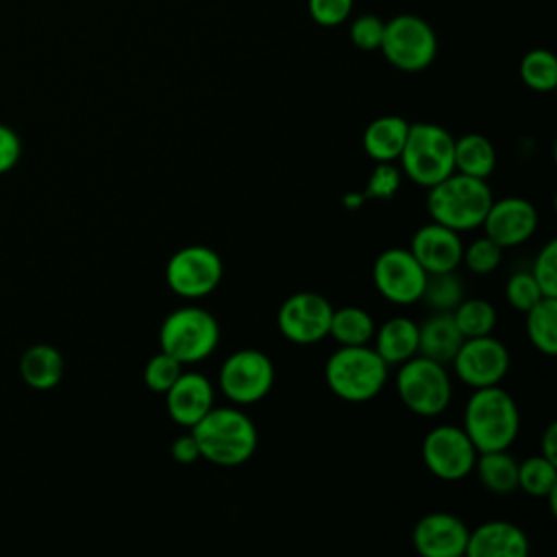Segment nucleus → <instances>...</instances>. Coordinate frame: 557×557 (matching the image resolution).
<instances>
[{"mask_svg": "<svg viewBox=\"0 0 557 557\" xmlns=\"http://www.w3.org/2000/svg\"><path fill=\"white\" fill-rule=\"evenodd\" d=\"M189 431L196 437L200 459L215 466H242L257 450V426L239 405H213Z\"/></svg>", "mask_w": 557, "mask_h": 557, "instance_id": "f257e3e1", "label": "nucleus"}, {"mask_svg": "<svg viewBox=\"0 0 557 557\" xmlns=\"http://www.w3.org/2000/svg\"><path fill=\"white\" fill-rule=\"evenodd\" d=\"M479 453L507 450L520 431V411L500 385L479 387L466 400L463 426Z\"/></svg>", "mask_w": 557, "mask_h": 557, "instance_id": "f03ea898", "label": "nucleus"}, {"mask_svg": "<svg viewBox=\"0 0 557 557\" xmlns=\"http://www.w3.org/2000/svg\"><path fill=\"white\" fill-rule=\"evenodd\" d=\"M426 189V213L431 220L457 233L479 228L494 200L485 178L461 172H453Z\"/></svg>", "mask_w": 557, "mask_h": 557, "instance_id": "7ed1b4c3", "label": "nucleus"}, {"mask_svg": "<svg viewBox=\"0 0 557 557\" xmlns=\"http://www.w3.org/2000/svg\"><path fill=\"white\" fill-rule=\"evenodd\" d=\"M389 366L368 344L339 346L324 363L326 387L342 400L368 403L387 383Z\"/></svg>", "mask_w": 557, "mask_h": 557, "instance_id": "20e7f679", "label": "nucleus"}, {"mask_svg": "<svg viewBox=\"0 0 557 557\" xmlns=\"http://www.w3.org/2000/svg\"><path fill=\"white\" fill-rule=\"evenodd\" d=\"M398 161L409 181L431 187L455 172V137L433 122L409 124Z\"/></svg>", "mask_w": 557, "mask_h": 557, "instance_id": "39448f33", "label": "nucleus"}, {"mask_svg": "<svg viewBox=\"0 0 557 557\" xmlns=\"http://www.w3.org/2000/svg\"><path fill=\"white\" fill-rule=\"evenodd\" d=\"M220 342V324L209 309L185 305L165 315L159 329V346L176 361L198 363L213 355Z\"/></svg>", "mask_w": 557, "mask_h": 557, "instance_id": "423d86ee", "label": "nucleus"}, {"mask_svg": "<svg viewBox=\"0 0 557 557\" xmlns=\"http://www.w3.org/2000/svg\"><path fill=\"white\" fill-rule=\"evenodd\" d=\"M396 392L409 411L433 418L450 405L453 381L446 363L433 361L424 355H413L398 366Z\"/></svg>", "mask_w": 557, "mask_h": 557, "instance_id": "0eeeda50", "label": "nucleus"}, {"mask_svg": "<svg viewBox=\"0 0 557 557\" xmlns=\"http://www.w3.org/2000/svg\"><path fill=\"white\" fill-rule=\"evenodd\" d=\"M379 50L396 70L422 72L435 61L437 35L426 20L403 13L385 22Z\"/></svg>", "mask_w": 557, "mask_h": 557, "instance_id": "6e6552de", "label": "nucleus"}, {"mask_svg": "<svg viewBox=\"0 0 557 557\" xmlns=\"http://www.w3.org/2000/svg\"><path fill=\"white\" fill-rule=\"evenodd\" d=\"M274 385V363L257 348H239L231 352L218 370L220 392L239 407L263 400Z\"/></svg>", "mask_w": 557, "mask_h": 557, "instance_id": "1a4fd4ad", "label": "nucleus"}, {"mask_svg": "<svg viewBox=\"0 0 557 557\" xmlns=\"http://www.w3.org/2000/svg\"><path fill=\"white\" fill-rule=\"evenodd\" d=\"M224 263L220 255L202 244H189L178 248L165 263L168 287L185 298L198 300L209 296L222 281Z\"/></svg>", "mask_w": 557, "mask_h": 557, "instance_id": "9d476101", "label": "nucleus"}, {"mask_svg": "<svg viewBox=\"0 0 557 557\" xmlns=\"http://www.w3.org/2000/svg\"><path fill=\"white\" fill-rule=\"evenodd\" d=\"M450 363H453L455 376L463 385L479 389V387L500 385V381L509 372L511 357L507 346L490 333L479 337H463Z\"/></svg>", "mask_w": 557, "mask_h": 557, "instance_id": "9b49d317", "label": "nucleus"}, {"mask_svg": "<svg viewBox=\"0 0 557 557\" xmlns=\"http://www.w3.org/2000/svg\"><path fill=\"white\" fill-rule=\"evenodd\" d=\"M479 450L461 426L437 424L422 440V461L442 481H461L474 470Z\"/></svg>", "mask_w": 557, "mask_h": 557, "instance_id": "f8f14e48", "label": "nucleus"}, {"mask_svg": "<svg viewBox=\"0 0 557 557\" xmlns=\"http://www.w3.org/2000/svg\"><path fill=\"white\" fill-rule=\"evenodd\" d=\"M426 270L418 263L409 248H387L372 265V281L376 292L392 305L420 302L426 283Z\"/></svg>", "mask_w": 557, "mask_h": 557, "instance_id": "ddd939ff", "label": "nucleus"}, {"mask_svg": "<svg viewBox=\"0 0 557 557\" xmlns=\"http://www.w3.org/2000/svg\"><path fill=\"white\" fill-rule=\"evenodd\" d=\"M333 305L318 292H296L287 296L276 313L278 331L285 339L307 346L329 337Z\"/></svg>", "mask_w": 557, "mask_h": 557, "instance_id": "4468645a", "label": "nucleus"}, {"mask_svg": "<svg viewBox=\"0 0 557 557\" xmlns=\"http://www.w3.org/2000/svg\"><path fill=\"white\" fill-rule=\"evenodd\" d=\"M481 226L503 250L513 248L533 237L537 228V209L520 196L492 200Z\"/></svg>", "mask_w": 557, "mask_h": 557, "instance_id": "2eb2a0df", "label": "nucleus"}, {"mask_svg": "<svg viewBox=\"0 0 557 557\" xmlns=\"http://www.w3.org/2000/svg\"><path fill=\"white\" fill-rule=\"evenodd\" d=\"M468 524L448 511L422 516L411 531L413 548L424 557H461L468 544Z\"/></svg>", "mask_w": 557, "mask_h": 557, "instance_id": "dca6fc26", "label": "nucleus"}, {"mask_svg": "<svg viewBox=\"0 0 557 557\" xmlns=\"http://www.w3.org/2000/svg\"><path fill=\"white\" fill-rule=\"evenodd\" d=\"M409 250L426 270V274H435L457 270L461 263L463 244L457 231L431 220L411 235Z\"/></svg>", "mask_w": 557, "mask_h": 557, "instance_id": "f3484780", "label": "nucleus"}, {"mask_svg": "<svg viewBox=\"0 0 557 557\" xmlns=\"http://www.w3.org/2000/svg\"><path fill=\"white\" fill-rule=\"evenodd\" d=\"M163 394L168 416L185 429H191L215 403L213 383L202 372H181Z\"/></svg>", "mask_w": 557, "mask_h": 557, "instance_id": "a211bd4d", "label": "nucleus"}, {"mask_svg": "<svg viewBox=\"0 0 557 557\" xmlns=\"http://www.w3.org/2000/svg\"><path fill=\"white\" fill-rule=\"evenodd\" d=\"M531 550L527 533L509 520H487L468 533V557H527Z\"/></svg>", "mask_w": 557, "mask_h": 557, "instance_id": "6ab92c4d", "label": "nucleus"}, {"mask_svg": "<svg viewBox=\"0 0 557 557\" xmlns=\"http://www.w3.org/2000/svg\"><path fill=\"white\" fill-rule=\"evenodd\" d=\"M463 335L459 333L450 311H435L418 326V355L440 363H450Z\"/></svg>", "mask_w": 557, "mask_h": 557, "instance_id": "aec40b11", "label": "nucleus"}, {"mask_svg": "<svg viewBox=\"0 0 557 557\" xmlns=\"http://www.w3.org/2000/svg\"><path fill=\"white\" fill-rule=\"evenodd\" d=\"M374 350L387 366H400L418 355V324L411 318L396 315L374 329Z\"/></svg>", "mask_w": 557, "mask_h": 557, "instance_id": "412c9836", "label": "nucleus"}, {"mask_svg": "<svg viewBox=\"0 0 557 557\" xmlns=\"http://www.w3.org/2000/svg\"><path fill=\"white\" fill-rule=\"evenodd\" d=\"M409 133V122L400 115H381L374 117L363 131V150L366 154L381 163V161H398L405 139Z\"/></svg>", "mask_w": 557, "mask_h": 557, "instance_id": "4be33fe9", "label": "nucleus"}, {"mask_svg": "<svg viewBox=\"0 0 557 557\" xmlns=\"http://www.w3.org/2000/svg\"><path fill=\"white\" fill-rule=\"evenodd\" d=\"M20 374L33 389H52L63 376V357L50 344H35L22 355Z\"/></svg>", "mask_w": 557, "mask_h": 557, "instance_id": "5701e85b", "label": "nucleus"}, {"mask_svg": "<svg viewBox=\"0 0 557 557\" xmlns=\"http://www.w3.org/2000/svg\"><path fill=\"white\" fill-rule=\"evenodd\" d=\"M479 483L498 496L518 490V461L507 450H485L476 455L474 470Z\"/></svg>", "mask_w": 557, "mask_h": 557, "instance_id": "b1692460", "label": "nucleus"}, {"mask_svg": "<svg viewBox=\"0 0 557 557\" xmlns=\"http://www.w3.org/2000/svg\"><path fill=\"white\" fill-rule=\"evenodd\" d=\"M496 168V150L494 144L481 133H466L455 137V172L490 178Z\"/></svg>", "mask_w": 557, "mask_h": 557, "instance_id": "393cba45", "label": "nucleus"}, {"mask_svg": "<svg viewBox=\"0 0 557 557\" xmlns=\"http://www.w3.org/2000/svg\"><path fill=\"white\" fill-rule=\"evenodd\" d=\"M527 315V337L546 357L557 355V298L542 296Z\"/></svg>", "mask_w": 557, "mask_h": 557, "instance_id": "a878e982", "label": "nucleus"}, {"mask_svg": "<svg viewBox=\"0 0 557 557\" xmlns=\"http://www.w3.org/2000/svg\"><path fill=\"white\" fill-rule=\"evenodd\" d=\"M374 329H376V324H374L372 315L366 309L350 305V307L333 309L329 335L339 346H361L372 339Z\"/></svg>", "mask_w": 557, "mask_h": 557, "instance_id": "bb28decb", "label": "nucleus"}, {"mask_svg": "<svg viewBox=\"0 0 557 557\" xmlns=\"http://www.w3.org/2000/svg\"><path fill=\"white\" fill-rule=\"evenodd\" d=\"M463 337L490 335L496 326V309L483 298H466L450 311Z\"/></svg>", "mask_w": 557, "mask_h": 557, "instance_id": "cd10ccee", "label": "nucleus"}, {"mask_svg": "<svg viewBox=\"0 0 557 557\" xmlns=\"http://www.w3.org/2000/svg\"><path fill=\"white\" fill-rule=\"evenodd\" d=\"M518 487L529 496L544 498L553 487H557V461L544 455H531L518 463Z\"/></svg>", "mask_w": 557, "mask_h": 557, "instance_id": "c85d7f7f", "label": "nucleus"}, {"mask_svg": "<svg viewBox=\"0 0 557 557\" xmlns=\"http://www.w3.org/2000/svg\"><path fill=\"white\" fill-rule=\"evenodd\" d=\"M522 83L540 94L553 91L557 85V59L550 50L533 48L520 61Z\"/></svg>", "mask_w": 557, "mask_h": 557, "instance_id": "c756f323", "label": "nucleus"}, {"mask_svg": "<svg viewBox=\"0 0 557 557\" xmlns=\"http://www.w3.org/2000/svg\"><path fill=\"white\" fill-rule=\"evenodd\" d=\"M420 300L433 311H453L463 300V283L455 270L429 274Z\"/></svg>", "mask_w": 557, "mask_h": 557, "instance_id": "7c9ffc66", "label": "nucleus"}, {"mask_svg": "<svg viewBox=\"0 0 557 557\" xmlns=\"http://www.w3.org/2000/svg\"><path fill=\"white\" fill-rule=\"evenodd\" d=\"M500 259L503 248L487 235L476 237L470 242V246H463L461 252V263H466V268L474 274H492L500 265Z\"/></svg>", "mask_w": 557, "mask_h": 557, "instance_id": "2f4dec72", "label": "nucleus"}, {"mask_svg": "<svg viewBox=\"0 0 557 557\" xmlns=\"http://www.w3.org/2000/svg\"><path fill=\"white\" fill-rule=\"evenodd\" d=\"M403 181V172L396 161H381L374 165L368 185L363 189L366 200H389L398 194Z\"/></svg>", "mask_w": 557, "mask_h": 557, "instance_id": "473e14b6", "label": "nucleus"}, {"mask_svg": "<svg viewBox=\"0 0 557 557\" xmlns=\"http://www.w3.org/2000/svg\"><path fill=\"white\" fill-rule=\"evenodd\" d=\"M181 372H183V363L176 361L165 350H161L148 359V363L144 368V383L148 389L163 394L178 379Z\"/></svg>", "mask_w": 557, "mask_h": 557, "instance_id": "72a5a7b5", "label": "nucleus"}, {"mask_svg": "<svg viewBox=\"0 0 557 557\" xmlns=\"http://www.w3.org/2000/svg\"><path fill=\"white\" fill-rule=\"evenodd\" d=\"M529 272L533 274L542 296L557 298V242L555 239H548L540 248Z\"/></svg>", "mask_w": 557, "mask_h": 557, "instance_id": "f704fd0d", "label": "nucleus"}, {"mask_svg": "<svg viewBox=\"0 0 557 557\" xmlns=\"http://www.w3.org/2000/svg\"><path fill=\"white\" fill-rule=\"evenodd\" d=\"M505 296H507V302L516 311L524 313V311H529L542 298V292H540L533 274L529 270H520V272H513L507 278Z\"/></svg>", "mask_w": 557, "mask_h": 557, "instance_id": "c9c22d12", "label": "nucleus"}, {"mask_svg": "<svg viewBox=\"0 0 557 557\" xmlns=\"http://www.w3.org/2000/svg\"><path fill=\"white\" fill-rule=\"evenodd\" d=\"M383 30H385V22L372 13H363L359 17H355L350 22V41L366 52L379 50L381 48V39H383Z\"/></svg>", "mask_w": 557, "mask_h": 557, "instance_id": "e433bc0d", "label": "nucleus"}, {"mask_svg": "<svg viewBox=\"0 0 557 557\" xmlns=\"http://www.w3.org/2000/svg\"><path fill=\"white\" fill-rule=\"evenodd\" d=\"M355 0H307L311 20L320 26H339L348 20Z\"/></svg>", "mask_w": 557, "mask_h": 557, "instance_id": "4c0bfd02", "label": "nucleus"}, {"mask_svg": "<svg viewBox=\"0 0 557 557\" xmlns=\"http://www.w3.org/2000/svg\"><path fill=\"white\" fill-rule=\"evenodd\" d=\"M22 154V141L17 133L4 124H0V174L15 168Z\"/></svg>", "mask_w": 557, "mask_h": 557, "instance_id": "58836bf2", "label": "nucleus"}, {"mask_svg": "<svg viewBox=\"0 0 557 557\" xmlns=\"http://www.w3.org/2000/svg\"><path fill=\"white\" fill-rule=\"evenodd\" d=\"M170 455L178 463H194V461L200 459V450H198V444H196V437L191 435V431L185 433V435H178L172 442Z\"/></svg>", "mask_w": 557, "mask_h": 557, "instance_id": "ea45409f", "label": "nucleus"}, {"mask_svg": "<svg viewBox=\"0 0 557 557\" xmlns=\"http://www.w3.org/2000/svg\"><path fill=\"white\" fill-rule=\"evenodd\" d=\"M540 455L557 461V424L550 422L540 440Z\"/></svg>", "mask_w": 557, "mask_h": 557, "instance_id": "a19ab883", "label": "nucleus"}, {"mask_svg": "<svg viewBox=\"0 0 557 557\" xmlns=\"http://www.w3.org/2000/svg\"><path fill=\"white\" fill-rule=\"evenodd\" d=\"M363 202H366L363 191H348V194H344V198H342V205H344L346 209H350V211L361 209Z\"/></svg>", "mask_w": 557, "mask_h": 557, "instance_id": "79ce46f5", "label": "nucleus"}]
</instances>
